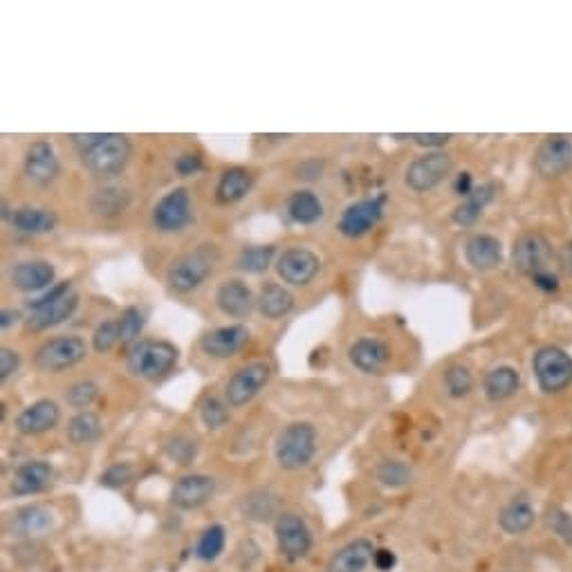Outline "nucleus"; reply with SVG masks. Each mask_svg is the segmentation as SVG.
Here are the masks:
<instances>
[{"mask_svg":"<svg viewBox=\"0 0 572 572\" xmlns=\"http://www.w3.org/2000/svg\"><path fill=\"white\" fill-rule=\"evenodd\" d=\"M384 205H386V196L362 198V200L350 202V205L341 211L337 232L344 238H350V241L371 234L373 229L380 225V220L384 218Z\"/></svg>","mask_w":572,"mask_h":572,"instance_id":"10","label":"nucleus"},{"mask_svg":"<svg viewBox=\"0 0 572 572\" xmlns=\"http://www.w3.org/2000/svg\"><path fill=\"white\" fill-rule=\"evenodd\" d=\"M317 454V429L310 422H292L285 427L274 445L276 463L288 472L308 467Z\"/></svg>","mask_w":572,"mask_h":572,"instance_id":"3","label":"nucleus"},{"mask_svg":"<svg viewBox=\"0 0 572 572\" xmlns=\"http://www.w3.org/2000/svg\"><path fill=\"white\" fill-rule=\"evenodd\" d=\"M557 265H559L561 272L572 276V238L559 247V252H557Z\"/></svg>","mask_w":572,"mask_h":572,"instance_id":"50","label":"nucleus"},{"mask_svg":"<svg viewBox=\"0 0 572 572\" xmlns=\"http://www.w3.org/2000/svg\"><path fill=\"white\" fill-rule=\"evenodd\" d=\"M57 279V270L50 261H43V258H30V261H18L12 272H9V281L16 290L21 292H45L54 285Z\"/></svg>","mask_w":572,"mask_h":572,"instance_id":"18","label":"nucleus"},{"mask_svg":"<svg viewBox=\"0 0 572 572\" xmlns=\"http://www.w3.org/2000/svg\"><path fill=\"white\" fill-rule=\"evenodd\" d=\"M496 198V187L494 184H476V189L469 193L467 198L460 200V205L454 209V214H451V220L458 227H472L476 225L478 220L483 218L485 209L490 202Z\"/></svg>","mask_w":572,"mask_h":572,"instance_id":"30","label":"nucleus"},{"mask_svg":"<svg viewBox=\"0 0 572 572\" xmlns=\"http://www.w3.org/2000/svg\"><path fill=\"white\" fill-rule=\"evenodd\" d=\"M18 368H21V355L14 348H0V382H7L18 373Z\"/></svg>","mask_w":572,"mask_h":572,"instance_id":"47","label":"nucleus"},{"mask_svg":"<svg viewBox=\"0 0 572 572\" xmlns=\"http://www.w3.org/2000/svg\"><path fill=\"white\" fill-rule=\"evenodd\" d=\"M395 555L391 550H375V557H373V564H375V568L377 570H382V572H389V570H393V566H395Z\"/></svg>","mask_w":572,"mask_h":572,"instance_id":"51","label":"nucleus"},{"mask_svg":"<svg viewBox=\"0 0 572 572\" xmlns=\"http://www.w3.org/2000/svg\"><path fill=\"white\" fill-rule=\"evenodd\" d=\"M99 395V384L92 382V380H79L72 386H68L66 391V402L70 404L72 409H79V411H86L92 402L97 400Z\"/></svg>","mask_w":572,"mask_h":572,"instance_id":"44","label":"nucleus"},{"mask_svg":"<svg viewBox=\"0 0 572 572\" xmlns=\"http://www.w3.org/2000/svg\"><path fill=\"white\" fill-rule=\"evenodd\" d=\"M476 189V184H474V175L465 171V173H458L456 175V180H454V191L458 193L460 198H467L469 193H472Z\"/></svg>","mask_w":572,"mask_h":572,"instance_id":"49","label":"nucleus"},{"mask_svg":"<svg viewBox=\"0 0 572 572\" xmlns=\"http://www.w3.org/2000/svg\"><path fill=\"white\" fill-rule=\"evenodd\" d=\"M166 454H169L173 463L191 465L198 456V442L189 436H184V433H178V436H173L166 442Z\"/></svg>","mask_w":572,"mask_h":572,"instance_id":"43","label":"nucleus"},{"mask_svg":"<svg viewBox=\"0 0 572 572\" xmlns=\"http://www.w3.org/2000/svg\"><path fill=\"white\" fill-rule=\"evenodd\" d=\"M9 225H12L18 234L43 236L57 229L59 216L54 214L52 209L45 207H18L9 214Z\"/></svg>","mask_w":572,"mask_h":572,"instance_id":"24","label":"nucleus"},{"mask_svg":"<svg viewBox=\"0 0 572 572\" xmlns=\"http://www.w3.org/2000/svg\"><path fill=\"white\" fill-rule=\"evenodd\" d=\"M77 308H79V294L72 290L68 294H63V297L57 301H50V303H45V306L30 310V317L25 319V326L32 332L57 328L61 324H66V321L75 315Z\"/></svg>","mask_w":572,"mask_h":572,"instance_id":"21","label":"nucleus"},{"mask_svg":"<svg viewBox=\"0 0 572 572\" xmlns=\"http://www.w3.org/2000/svg\"><path fill=\"white\" fill-rule=\"evenodd\" d=\"M409 140L413 144L424 146V149L442 151V146H447L451 142V135H445V133H415V135H409Z\"/></svg>","mask_w":572,"mask_h":572,"instance_id":"48","label":"nucleus"},{"mask_svg":"<svg viewBox=\"0 0 572 572\" xmlns=\"http://www.w3.org/2000/svg\"><path fill=\"white\" fill-rule=\"evenodd\" d=\"M510 258L514 272L528 276L532 281L534 276L552 270L555 252H552L550 241L541 232H525L514 241Z\"/></svg>","mask_w":572,"mask_h":572,"instance_id":"8","label":"nucleus"},{"mask_svg":"<svg viewBox=\"0 0 572 572\" xmlns=\"http://www.w3.org/2000/svg\"><path fill=\"white\" fill-rule=\"evenodd\" d=\"M377 481L386 487H404L413 481L411 467L404 463V460H384V463L377 467Z\"/></svg>","mask_w":572,"mask_h":572,"instance_id":"41","label":"nucleus"},{"mask_svg":"<svg viewBox=\"0 0 572 572\" xmlns=\"http://www.w3.org/2000/svg\"><path fill=\"white\" fill-rule=\"evenodd\" d=\"M54 469L45 460H27L14 472L12 478V494L16 496H32L43 492L50 485Z\"/></svg>","mask_w":572,"mask_h":572,"instance_id":"26","label":"nucleus"},{"mask_svg":"<svg viewBox=\"0 0 572 572\" xmlns=\"http://www.w3.org/2000/svg\"><path fill=\"white\" fill-rule=\"evenodd\" d=\"M249 337H252V332L243 324L218 326L200 337V350L211 359H229L241 353L249 344Z\"/></svg>","mask_w":572,"mask_h":572,"instance_id":"13","label":"nucleus"},{"mask_svg":"<svg viewBox=\"0 0 572 572\" xmlns=\"http://www.w3.org/2000/svg\"><path fill=\"white\" fill-rule=\"evenodd\" d=\"M572 164V137L548 135L534 153V169L543 178H557L566 173Z\"/></svg>","mask_w":572,"mask_h":572,"instance_id":"15","label":"nucleus"},{"mask_svg":"<svg viewBox=\"0 0 572 572\" xmlns=\"http://www.w3.org/2000/svg\"><path fill=\"white\" fill-rule=\"evenodd\" d=\"M254 187V175L245 166H229L223 173H220L218 184H216V202L218 205H236L243 198H247V193Z\"/></svg>","mask_w":572,"mask_h":572,"instance_id":"25","label":"nucleus"},{"mask_svg":"<svg viewBox=\"0 0 572 572\" xmlns=\"http://www.w3.org/2000/svg\"><path fill=\"white\" fill-rule=\"evenodd\" d=\"M256 310L261 312L265 319L279 321L288 317L294 310V294L281 283H265L256 294Z\"/></svg>","mask_w":572,"mask_h":572,"instance_id":"29","label":"nucleus"},{"mask_svg":"<svg viewBox=\"0 0 572 572\" xmlns=\"http://www.w3.org/2000/svg\"><path fill=\"white\" fill-rule=\"evenodd\" d=\"M133 465L128 463H115L110 465L104 474H101V485L110 487V490H122L128 483L133 481Z\"/></svg>","mask_w":572,"mask_h":572,"instance_id":"45","label":"nucleus"},{"mask_svg":"<svg viewBox=\"0 0 572 572\" xmlns=\"http://www.w3.org/2000/svg\"><path fill=\"white\" fill-rule=\"evenodd\" d=\"M216 494V481L207 474H187L175 481L171 503L180 510H198Z\"/></svg>","mask_w":572,"mask_h":572,"instance_id":"20","label":"nucleus"},{"mask_svg":"<svg viewBox=\"0 0 572 572\" xmlns=\"http://www.w3.org/2000/svg\"><path fill=\"white\" fill-rule=\"evenodd\" d=\"M391 346L380 337H359L348 348V359L359 373L380 375L391 364Z\"/></svg>","mask_w":572,"mask_h":572,"instance_id":"17","label":"nucleus"},{"mask_svg":"<svg viewBox=\"0 0 572 572\" xmlns=\"http://www.w3.org/2000/svg\"><path fill=\"white\" fill-rule=\"evenodd\" d=\"M225 528L223 525H209V528L200 534L198 546H196V557L202 561H214L220 557V552L225 550Z\"/></svg>","mask_w":572,"mask_h":572,"instance_id":"40","label":"nucleus"},{"mask_svg":"<svg viewBox=\"0 0 572 572\" xmlns=\"http://www.w3.org/2000/svg\"><path fill=\"white\" fill-rule=\"evenodd\" d=\"M180 362V350L166 339H142L131 346L126 366L131 375L146 382H160Z\"/></svg>","mask_w":572,"mask_h":572,"instance_id":"2","label":"nucleus"},{"mask_svg":"<svg viewBox=\"0 0 572 572\" xmlns=\"http://www.w3.org/2000/svg\"><path fill=\"white\" fill-rule=\"evenodd\" d=\"M88 357L86 339L79 335H59L36 348L34 366L43 373H63Z\"/></svg>","mask_w":572,"mask_h":572,"instance_id":"5","label":"nucleus"},{"mask_svg":"<svg viewBox=\"0 0 572 572\" xmlns=\"http://www.w3.org/2000/svg\"><path fill=\"white\" fill-rule=\"evenodd\" d=\"M173 169L180 175V178H193V175H198L202 171V158L193 151H184L178 155V158H175Z\"/></svg>","mask_w":572,"mask_h":572,"instance_id":"46","label":"nucleus"},{"mask_svg":"<svg viewBox=\"0 0 572 572\" xmlns=\"http://www.w3.org/2000/svg\"><path fill=\"white\" fill-rule=\"evenodd\" d=\"M375 557L373 543L368 539H355L339 548L335 555L330 557L326 570L328 572H364L366 566L371 564Z\"/></svg>","mask_w":572,"mask_h":572,"instance_id":"28","label":"nucleus"},{"mask_svg":"<svg viewBox=\"0 0 572 572\" xmlns=\"http://www.w3.org/2000/svg\"><path fill=\"white\" fill-rule=\"evenodd\" d=\"M272 377V366L267 362H252L229 377L225 386V400L229 407L241 409L245 404L252 402L258 393H261Z\"/></svg>","mask_w":572,"mask_h":572,"instance_id":"11","label":"nucleus"},{"mask_svg":"<svg viewBox=\"0 0 572 572\" xmlns=\"http://www.w3.org/2000/svg\"><path fill=\"white\" fill-rule=\"evenodd\" d=\"M193 198L189 189L175 187L166 191L164 196L155 202L151 211V223L160 234H180L193 223Z\"/></svg>","mask_w":572,"mask_h":572,"instance_id":"6","label":"nucleus"},{"mask_svg":"<svg viewBox=\"0 0 572 572\" xmlns=\"http://www.w3.org/2000/svg\"><path fill=\"white\" fill-rule=\"evenodd\" d=\"M61 420V409L54 400H36L30 407H25L16 418V429L25 436H39V433L52 431Z\"/></svg>","mask_w":572,"mask_h":572,"instance_id":"23","label":"nucleus"},{"mask_svg":"<svg viewBox=\"0 0 572 572\" xmlns=\"http://www.w3.org/2000/svg\"><path fill=\"white\" fill-rule=\"evenodd\" d=\"M521 389V373L516 371L510 364L494 366L492 371H487L483 380L485 398L490 402H505L514 398Z\"/></svg>","mask_w":572,"mask_h":572,"instance_id":"32","label":"nucleus"},{"mask_svg":"<svg viewBox=\"0 0 572 572\" xmlns=\"http://www.w3.org/2000/svg\"><path fill=\"white\" fill-rule=\"evenodd\" d=\"M276 258L274 245H247L236 258V267L245 274H263L272 267Z\"/></svg>","mask_w":572,"mask_h":572,"instance_id":"35","label":"nucleus"},{"mask_svg":"<svg viewBox=\"0 0 572 572\" xmlns=\"http://www.w3.org/2000/svg\"><path fill=\"white\" fill-rule=\"evenodd\" d=\"M532 371L543 393H564L572 384V357L559 346H541L532 357Z\"/></svg>","mask_w":572,"mask_h":572,"instance_id":"4","label":"nucleus"},{"mask_svg":"<svg viewBox=\"0 0 572 572\" xmlns=\"http://www.w3.org/2000/svg\"><path fill=\"white\" fill-rule=\"evenodd\" d=\"M285 211H288L292 223L315 225V223H319L321 218H324V202H321V198L317 196L315 191L299 189L288 198Z\"/></svg>","mask_w":572,"mask_h":572,"instance_id":"33","label":"nucleus"},{"mask_svg":"<svg viewBox=\"0 0 572 572\" xmlns=\"http://www.w3.org/2000/svg\"><path fill=\"white\" fill-rule=\"evenodd\" d=\"M216 306L225 317L247 319L256 308V294L243 279H227L218 285Z\"/></svg>","mask_w":572,"mask_h":572,"instance_id":"19","label":"nucleus"},{"mask_svg":"<svg viewBox=\"0 0 572 572\" xmlns=\"http://www.w3.org/2000/svg\"><path fill=\"white\" fill-rule=\"evenodd\" d=\"M117 344H122V332H119V321L117 319L101 321V324L95 328V332H92V348H95V353L106 355Z\"/></svg>","mask_w":572,"mask_h":572,"instance_id":"42","label":"nucleus"},{"mask_svg":"<svg viewBox=\"0 0 572 572\" xmlns=\"http://www.w3.org/2000/svg\"><path fill=\"white\" fill-rule=\"evenodd\" d=\"M117 321H119V332H122L124 346H135L137 341H142L140 335L146 326V315L142 308L128 306L122 315L117 317Z\"/></svg>","mask_w":572,"mask_h":572,"instance_id":"38","label":"nucleus"},{"mask_svg":"<svg viewBox=\"0 0 572 572\" xmlns=\"http://www.w3.org/2000/svg\"><path fill=\"white\" fill-rule=\"evenodd\" d=\"M18 321H21V312H18V310L3 308V312H0V328H3V330L14 328Z\"/></svg>","mask_w":572,"mask_h":572,"instance_id":"52","label":"nucleus"},{"mask_svg":"<svg viewBox=\"0 0 572 572\" xmlns=\"http://www.w3.org/2000/svg\"><path fill=\"white\" fill-rule=\"evenodd\" d=\"M276 543L288 559H303L312 548V532L308 523L299 514H281L276 521Z\"/></svg>","mask_w":572,"mask_h":572,"instance_id":"16","label":"nucleus"},{"mask_svg":"<svg viewBox=\"0 0 572 572\" xmlns=\"http://www.w3.org/2000/svg\"><path fill=\"white\" fill-rule=\"evenodd\" d=\"M52 525V516L39 505L25 507L16 514V530L21 534H43Z\"/></svg>","mask_w":572,"mask_h":572,"instance_id":"39","label":"nucleus"},{"mask_svg":"<svg viewBox=\"0 0 572 572\" xmlns=\"http://www.w3.org/2000/svg\"><path fill=\"white\" fill-rule=\"evenodd\" d=\"M131 205V191L124 184L106 182L90 196V211L99 218H117Z\"/></svg>","mask_w":572,"mask_h":572,"instance_id":"27","label":"nucleus"},{"mask_svg":"<svg viewBox=\"0 0 572 572\" xmlns=\"http://www.w3.org/2000/svg\"><path fill=\"white\" fill-rule=\"evenodd\" d=\"M104 436V422L97 413L92 411H79L77 415H72V420L68 422V440L72 445H92Z\"/></svg>","mask_w":572,"mask_h":572,"instance_id":"34","label":"nucleus"},{"mask_svg":"<svg viewBox=\"0 0 572 572\" xmlns=\"http://www.w3.org/2000/svg\"><path fill=\"white\" fill-rule=\"evenodd\" d=\"M70 142L79 151L81 164L101 180L122 175L133 158V142L122 133L70 135Z\"/></svg>","mask_w":572,"mask_h":572,"instance_id":"1","label":"nucleus"},{"mask_svg":"<svg viewBox=\"0 0 572 572\" xmlns=\"http://www.w3.org/2000/svg\"><path fill=\"white\" fill-rule=\"evenodd\" d=\"M454 171V158L447 151H427L415 158L404 171V184L413 193H429L445 182Z\"/></svg>","mask_w":572,"mask_h":572,"instance_id":"7","label":"nucleus"},{"mask_svg":"<svg viewBox=\"0 0 572 572\" xmlns=\"http://www.w3.org/2000/svg\"><path fill=\"white\" fill-rule=\"evenodd\" d=\"M321 272L319 256L308 247H290L276 258V274L292 288H303L317 279Z\"/></svg>","mask_w":572,"mask_h":572,"instance_id":"12","label":"nucleus"},{"mask_svg":"<svg viewBox=\"0 0 572 572\" xmlns=\"http://www.w3.org/2000/svg\"><path fill=\"white\" fill-rule=\"evenodd\" d=\"M442 386H445V391L449 398L454 400H463L467 398L469 393L474 391L476 386V377L472 373V368L463 362H456V364H449L445 375H442Z\"/></svg>","mask_w":572,"mask_h":572,"instance_id":"36","label":"nucleus"},{"mask_svg":"<svg viewBox=\"0 0 572 572\" xmlns=\"http://www.w3.org/2000/svg\"><path fill=\"white\" fill-rule=\"evenodd\" d=\"M200 420L207 429L218 431L223 429L232 420V413H229V402L218 398V395H205V400L200 402Z\"/></svg>","mask_w":572,"mask_h":572,"instance_id":"37","label":"nucleus"},{"mask_svg":"<svg viewBox=\"0 0 572 572\" xmlns=\"http://www.w3.org/2000/svg\"><path fill=\"white\" fill-rule=\"evenodd\" d=\"M503 243L492 234H474L465 243V261L476 272H492L503 265Z\"/></svg>","mask_w":572,"mask_h":572,"instance_id":"22","label":"nucleus"},{"mask_svg":"<svg viewBox=\"0 0 572 572\" xmlns=\"http://www.w3.org/2000/svg\"><path fill=\"white\" fill-rule=\"evenodd\" d=\"M534 521H537V510H534L530 498L525 496H514L512 501L503 505L501 514H498V525H501L503 532L512 534V537L528 532Z\"/></svg>","mask_w":572,"mask_h":572,"instance_id":"31","label":"nucleus"},{"mask_svg":"<svg viewBox=\"0 0 572 572\" xmlns=\"http://www.w3.org/2000/svg\"><path fill=\"white\" fill-rule=\"evenodd\" d=\"M23 171L25 178L36 184V187H48V184L57 180L61 173V164L54 146L48 140H36L27 146Z\"/></svg>","mask_w":572,"mask_h":572,"instance_id":"14","label":"nucleus"},{"mask_svg":"<svg viewBox=\"0 0 572 572\" xmlns=\"http://www.w3.org/2000/svg\"><path fill=\"white\" fill-rule=\"evenodd\" d=\"M211 272H214V258L205 249H198V252H187L173 258L169 270H166V283L173 292L191 294L209 279Z\"/></svg>","mask_w":572,"mask_h":572,"instance_id":"9","label":"nucleus"}]
</instances>
